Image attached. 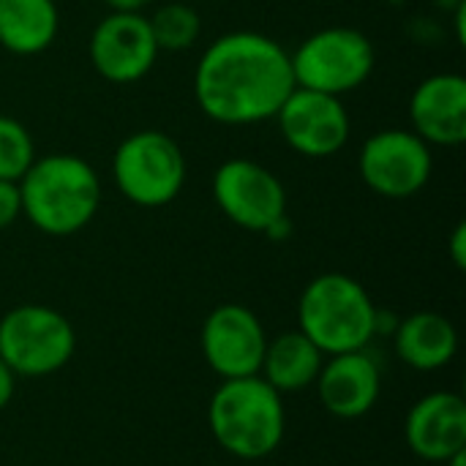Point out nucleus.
Returning a JSON list of instances; mask_svg holds the SVG:
<instances>
[{"label": "nucleus", "instance_id": "nucleus-12", "mask_svg": "<svg viewBox=\"0 0 466 466\" xmlns=\"http://www.w3.org/2000/svg\"><path fill=\"white\" fill-rule=\"evenodd\" d=\"M93 68L115 85H131L153 68L158 46L150 22L142 14L112 11L104 16L90 35Z\"/></svg>", "mask_w": 466, "mask_h": 466}, {"label": "nucleus", "instance_id": "nucleus-1", "mask_svg": "<svg viewBox=\"0 0 466 466\" xmlns=\"http://www.w3.org/2000/svg\"><path fill=\"white\" fill-rule=\"evenodd\" d=\"M295 87L289 52L254 30L218 35L194 71V98L202 115L221 126L273 120Z\"/></svg>", "mask_w": 466, "mask_h": 466}, {"label": "nucleus", "instance_id": "nucleus-25", "mask_svg": "<svg viewBox=\"0 0 466 466\" xmlns=\"http://www.w3.org/2000/svg\"><path fill=\"white\" fill-rule=\"evenodd\" d=\"M265 235L270 238V240H276V243H281V240H287L289 235H292V221L287 218V216H281L279 221H273L268 229H265Z\"/></svg>", "mask_w": 466, "mask_h": 466}, {"label": "nucleus", "instance_id": "nucleus-6", "mask_svg": "<svg viewBox=\"0 0 466 466\" xmlns=\"http://www.w3.org/2000/svg\"><path fill=\"white\" fill-rule=\"evenodd\" d=\"M76 352L74 325L55 309L25 303L0 319V360L16 377H49Z\"/></svg>", "mask_w": 466, "mask_h": 466}, {"label": "nucleus", "instance_id": "nucleus-7", "mask_svg": "<svg viewBox=\"0 0 466 466\" xmlns=\"http://www.w3.org/2000/svg\"><path fill=\"white\" fill-rule=\"evenodd\" d=\"M295 85L317 93L344 96L358 90L374 71L377 52L366 33L355 27H322L289 55Z\"/></svg>", "mask_w": 466, "mask_h": 466}, {"label": "nucleus", "instance_id": "nucleus-8", "mask_svg": "<svg viewBox=\"0 0 466 466\" xmlns=\"http://www.w3.org/2000/svg\"><path fill=\"white\" fill-rule=\"evenodd\" d=\"M360 177L385 199H410L426 188L434 172L431 145L415 131L385 128L371 134L360 147Z\"/></svg>", "mask_w": 466, "mask_h": 466}, {"label": "nucleus", "instance_id": "nucleus-28", "mask_svg": "<svg viewBox=\"0 0 466 466\" xmlns=\"http://www.w3.org/2000/svg\"><path fill=\"white\" fill-rule=\"evenodd\" d=\"M445 466H466V451L459 453V456H453L451 461H445Z\"/></svg>", "mask_w": 466, "mask_h": 466}, {"label": "nucleus", "instance_id": "nucleus-19", "mask_svg": "<svg viewBox=\"0 0 466 466\" xmlns=\"http://www.w3.org/2000/svg\"><path fill=\"white\" fill-rule=\"evenodd\" d=\"M147 22H150V30H153L158 52L161 49L183 52V49L194 46L199 33H202V22H199L197 8L188 5V3H180V0L161 5Z\"/></svg>", "mask_w": 466, "mask_h": 466}, {"label": "nucleus", "instance_id": "nucleus-2", "mask_svg": "<svg viewBox=\"0 0 466 466\" xmlns=\"http://www.w3.org/2000/svg\"><path fill=\"white\" fill-rule=\"evenodd\" d=\"M19 199L27 221L52 238L85 229L101 208V180L96 169L74 153L35 158L19 177Z\"/></svg>", "mask_w": 466, "mask_h": 466}, {"label": "nucleus", "instance_id": "nucleus-21", "mask_svg": "<svg viewBox=\"0 0 466 466\" xmlns=\"http://www.w3.org/2000/svg\"><path fill=\"white\" fill-rule=\"evenodd\" d=\"M19 216H22L19 183L16 180H0V229L11 227Z\"/></svg>", "mask_w": 466, "mask_h": 466}, {"label": "nucleus", "instance_id": "nucleus-10", "mask_svg": "<svg viewBox=\"0 0 466 466\" xmlns=\"http://www.w3.org/2000/svg\"><path fill=\"white\" fill-rule=\"evenodd\" d=\"M284 142L306 158H330L350 142V115L339 96L295 87L276 112Z\"/></svg>", "mask_w": 466, "mask_h": 466}, {"label": "nucleus", "instance_id": "nucleus-13", "mask_svg": "<svg viewBox=\"0 0 466 466\" xmlns=\"http://www.w3.org/2000/svg\"><path fill=\"white\" fill-rule=\"evenodd\" d=\"M404 437L418 459L429 464L451 461L466 451V401L451 390L423 396L407 412Z\"/></svg>", "mask_w": 466, "mask_h": 466}, {"label": "nucleus", "instance_id": "nucleus-26", "mask_svg": "<svg viewBox=\"0 0 466 466\" xmlns=\"http://www.w3.org/2000/svg\"><path fill=\"white\" fill-rule=\"evenodd\" d=\"M112 11H126V14H139L145 5H150L153 0H104Z\"/></svg>", "mask_w": 466, "mask_h": 466}, {"label": "nucleus", "instance_id": "nucleus-4", "mask_svg": "<svg viewBox=\"0 0 466 466\" xmlns=\"http://www.w3.org/2000/svg\"><path fill=\"white\" fill-rule=\"evenodd\" d=\"M377 306L347 273H322L306 284L298 303V330L325 355L369 350Z\"/></svg>", "mask_w": 466, "mask_h": 466}, {"label": "nucleus", "instance_id": "nucleus-9", "mask_svg": "<svg viewBox=\"0 0 466 466\" xmlns=\"http://www.w3.org/2000/svg\"><path fill=\"white\" fill-rule=\"evenodd\" d=\"M213 199L218 210L248 232H262L287 216V188L262 164L229 158L213 175Z\"/></svg>", "mask_w": 466, "mask_h": 466}, {"label": "nucleus", "instance_id": "nucleus-27", "mask_svg": "<svg viewBox=\"0 0 466 466\" xmlns=\"http://www.w3.org/2000/svg\"><path fill=\"white\" fill-rule=\"evenodd\" d=\"M466 19V0H461L459 5H456V38H459V44H464V22Z\"/></svg>", "mask_w": 466, "mask_h": 466}, {"label": "nucleus", "instance_id": "nucleus-3", "mask_svg": "<svg viewBox=\"0 0 466 466\" xmlns=\"http://www.w3.org/2000/svg\"><path fill=\"white\" fill-rule=\"evenodd\" d=\"M208 423L221 451L243 461H259L279 451L287 431L284 399L259 374L224 380L210 404Z\"/></svg>", "mask_w": 466, "mask_h": 466}, {"label": "nucleus", "instance_id": "nucleus-14", "mask_svg": "<svg viewBox=\"0 0 466 466\" xmlns=\"http://www.w3.org/2000/svg\"><path fill=\"white\" fill-rule=\"evenodd\" d=\"M322 407L341 420H358L374 410L382 393L377 360L366 352H341L325 358L314 382Z\"/></svg>", "mask_w": 466, "mask_h": 466}, {"label": "nucleus", "instance_id": "nucleus-23", "mask_svg": "<svg viewBox=\"0 0 466 466\" xmlns=\"http://www.w3.org/2000/svg\"><path fill=\"white\" fill-rule=\"evenodd\" d=\"M399 322H401V317H396L393 311L377 309V314H374V339H377V336H390V339H393Z\"/></svg>", "mask_w": 466, "mask_h": 466}, {"label": "nucleus", "instance_id": "nucleus-22", "mask_svg": "<svg viewBox=\"0 0 466 466\" xmlns=\"http://www.w3.org/2000/svg\"><path fill=\"white\" fill-rule=\"evenodd\" d=\"M451 259L459 270L466 268V224H456L453 235H451Z\"/></svg>", "mask_w": 466, "mask_h": 466}, {"label": "nucleus", "instance_id": "nucleus-5", "mask_svg": "<svg viewBox=\"0 0 466 466\" xmlns=\"http://www.w3.org/2000/svg\"><path fill=\"white\" fill-rule=\"evenodd\" d=\"M112 175L131 205L164 208L175 202L186 186V156L164 131H134L117 145Z\"/></svg>", "mask_w": 466, "mask_h": 466}, {"label": "nucleus", "instance_id": "nucleus-24", "mask_svg": "<svg viewBox=\"0 0 466 466\" xmlns=\"http://www.w3.org/2000/svg\"><path fill=\"white\" fill-rule=\"evenodd\" d=\"M14 390H16V374L0 360V412L11 404Z\"/></svg>", "mask_w": 466, "mask_h": 466}, {"label": "nucleus", "instance_id": "nucleus-16", "mask_svg": "<svg viewBox=\"0 0 466 466\" xmlns=\"http://www.w3.org/2000/svg\"><path fill=\"white\" fill-rule=\"evenodd\" d=\"M396 355L415 371H440L453 363L459 352V333L453 322L437 311H415L404 317L393 333Z\"/></svg>", "mask_w": 466, "mask_h": 466}, {"label": "nucleus", "instance_id": "nucleus-17", "mask_svg": "<svg viewBox=\"0 0 466 466\" xmlns=\"http://www.w3.org/2000/svg\"><path fill=\"white\" fill-rule=\"evenodd\" d=\"M322 363L325 355L300 330H287L276 339H268L259 377L281 396L300 393L317 382Z\"/></svg>", "mask_w": 466, "mask_h": 466}, {"label": "nucleus", "instance_id": "nucleus-18", "mask_svg": "<svg viewBox=\"0 0 466 466\" xmlns=\"http://www.w3.org/2000/svg\"><path fill=\"white\" fill-rule=\"evenodd\" d=\"M55 0H0V46L11 55H41L57 38Z\"/></svg>", "mask_w": 466, "mask_h": 466}, {"label": "nucleus", "instance_id": "nucleus-11", "mask_svg": "<svg viewBox=\"0 0 466 466\" xmlns=\"http://www.w3.org/2000/svg\"><path fill=\"white\" fill-rule=\"evenodd\" d=\"M199 344L208 366L221 380H240L259 374L268 333L251 309L240 303H224L208 314Z\"/></svg>", "mask_w": 466, "mask_h": 466}, {"label": "nucleus", "instance_id": "nucleus-15", "mask_svg": "<svg viewBox=\"0 0 466 466\" xmlns=\"http://www.w3.org/2000/svg\"><path fill=\"white\" fill-rule=\"evenodd\" d=\"M412 131L426 145L456 147L466 139V79L461 74H434L410 98Z\"/></svg>", "mask_w": 466, "mask_h": 466}, {"label": "nucleus", "instance_id": "nucleus-20", "mask_svg": "<svg viewBox=\"0 0 466 466\" xmlns=\"http://www.w3.org/2000/svg\"><path fill=\"white\" fill-rule=\"evenodd\" d=\"M35 161V145L30 131L8 115H0V180H16Z\"/></svg>", "mask_w": 466, "mask_h": 466}]
</instances>
